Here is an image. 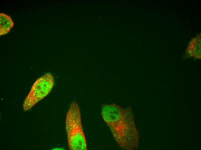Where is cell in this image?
I'll list each match as a JSON object with an SVG mask.
<instances>
[{"label": "cell", "mask_w": 201, "mask_h": 150, "mask_svg": "<svg viewBox=\"0 0 201 150\" xmlns=\"http://www.w3.org/2000/svg\"><path fill=\"white\" fill-rule=\"evenodd\" d=\"M101 114L117 143L122 148H137L139 135L131 107L124 108L114 104H103Z\"/></svg>", "instance_id": "6da1fadb"}, {"label": "cell", "mask_w": 201, "mask_h": 150, "mask_svg": "<svg viewBox=\"0 0 201 150\" xmlns=\"http://www.w3.org/2000/svg\"><path fill=\"white\" fill-rule=\"evenodd\" d=\"M66 129L70 150L87 149L86 139L81 123L80 109L75 101L72 102L67 112Z\"/></svg>", "instance_id": "7a4b0ae2"}, {"label": "cell", "mask_w": 201, "mask_h": 150, "mask_svg": "<svg viewBox=\"0 0 201 150\" xmlns=\"http://www.w3.org/2000/svg\"><path fill=\"white\" fill-rule=\"evenodd\" d=\"M54 83L53 75L47 73L38 79L33 85L23 104L25 111L30 109L51 91Z\"/></svg>", "instance_id": "3957f363"}, {"label": "cell", "mask_w": 201, "mask_h": 150, "mask_svg": "<svg viewBox=\"0 0 201 150\" xmlns=\"http://www.w3.org/2000/svg\"><path fill=\"white\" fill-rule=\"evenodd\" d=\"M201 37L200 33L190 41L185 52V57L201 59Z\"/></svg>", "instance_id": "277c9868"}, {"label": "cell", "mask_w": 201, "mask_h": 150, "mask_svg": "<svg viewBox=\"0 0 201 150\" xmlns=\"http://www.w3.org/2000/svg\"><path fill=\"white\" fill-rule=\"evenodd\" d=\"M14 25L13 21L9 16L0 13V35H4L10 31Z\"/></svg>", "instance_id": "5b68a950"}]
</instances>
